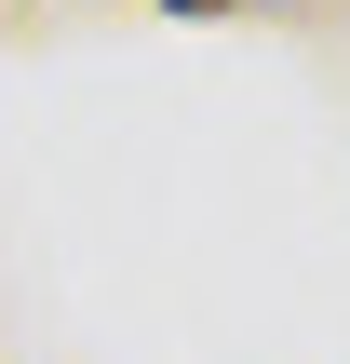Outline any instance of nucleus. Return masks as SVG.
Wrapping results in <instances>:
<instances>
[{
  "label": "nucleus",
  "mask_w": 350,
  "mask_h": 364,
  "mask_svg": "<svg viewBox=\"0 0 350 364\" xmlns=\"http://www.w3.org/2000/svg\"><path fill=\"white\" fill-rule=\"evenodd\" d=\"M148 14H229V0H148Z\"/></svg>",
  "instance_id": "obj_1"
}]
</instances>
